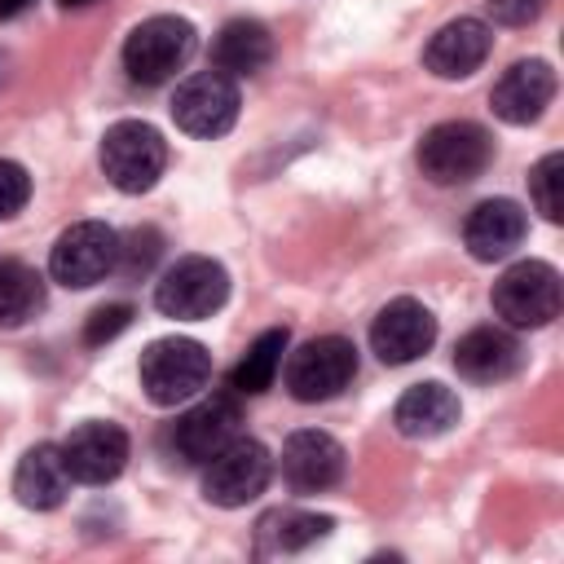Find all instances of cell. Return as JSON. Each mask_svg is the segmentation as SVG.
Here are the masks:
<instances>
[{
	"label": "cell",
	"mask_w": 564,
	"mask_h": 564,
	"mask_svg": "<svg viewBox=\"0 0 564 564\" xmlns=\"http://www.w3.org/2000/svg\"><path fill=\"white\" fill-rule=\"evenodd\" d=\"M141 388L154 405H181V401H194L207 379H212V352L198 344V339H185V335H172V339H154L145 352H141Z\"/></svg>",
	"instance_id": "1"
},
{
	"label": "cell",
	"mask_w": 564,
	"mask_h": 564,
	"mask_svg": "<svg viewBox=\"0 0 564 564\" xmlns=\"http://www.w3.org/2000/svg\"><path fill=\"white\" fill-rule=\"evenodd\" d=\"M97 159L115 189L145 194V189H154V181L167 167V141L159 137V128H150L141 119H119L106 128Z\"/></svg>",
	"instance_id": "2"
},
{
	"label": "cell",
	"mask_w": 564,
	"mask_h": 564,
	"mask_svg": "<svg viewBox=\"0 0 564 564\" xmlns=\"http://www.w3.org/2000/svg\"><path fill=\"white\" fill-rule=\"evenodd\" d=\"M198 48V31L194 22L176 18V13H159V18H145L128 31L123 40V70L137 79V84H163L172 79Z\"/></svg>",
	"instance_id": "3"
},
{
	"label": "cell",
	"mask_w": 564,
	"mask_h": 564,
	"mask_svg": "<svg viewBox=\"0 0 564 564\" xmlns=\"http://www.w3.org/2000/svg\"><path fill=\"white\" fill-rule=\"evenodd\" d=\"M489 159H494V137L471 119L436 123L419 141V167L432 185H467L489 167Z\"/></svg>",
	"instance_id": "4"
},
{
	"label": "cell",
	"mask_w": 564,
	"mask_h": 564,
	"mask_svg": "<svg viewBox=\"0 0 564 564\" xmlns=\"http://www.w3.org/2000/svg\"><path fill=\"white\" fill-rule=\"evenodd\" d=\"M229 300V273L212 256H181L154 282V308L176 322H203Z\"/></svg>",
	"instance_id": "5"
},
{
	"label": "cell",
	"mask_w": 564,
	"mask_h": 564,
	"mask_svg": "<svg viewBox=\"0 0 564 564\" xmlns=\"http://www.w3.org/2000/svg\"><path fill=\"white\" fill-rule=\"evenodd\" d=\"M489 300H494V313H498L507 326H516V330H538V326H546L551 317H560V273H555V264H546V260H520V264H511V269L494 282Z\"/></svg>",
	"instance_id": "6"
},
{
	"label": "cell",
	"mask_w": 564,
	"mask_h": 564,
	"mask_svg": "<svg viewBox=\"0 0 564 564\" xmlns=\"http://www.w3.org/2000/svg\"><path fill=\"white\" fill-rule=\"evenodd\" d=\"M269 476H273V454L251 436H234L220 454L203 463V498L216 507H247L269 489Z\"/></svg>",
	"instance_id": "7"
},
{
	"label": "cell",
	"mask_w": 564,
	"mask_h": 564,
	"mask_svg": "<svg viewBox=\"0 0 564 564\" xmlns=\"http://www.w3.org/2000/svg\"><path fill=\"white\" fill-rule=\"evenodd\" d=\"M115 260H119V234L106 220H79L57 234L48 273L70 291H84V286L106 282L115 273Z\"/></svg>",
	"instance_id": "8"
},
{
	"label": "cell",
	"mask_w": 564,
	"mask_h": 564,
	"mask_svg": "<svg viewBox=\"0 0 564 564\" xmlns=\"http://www.w3.org/2000/svg\"><path fill=\"white\" fill-rule=\"evenodd\" d=\"M357 375V348L344 335H317L300 344L286 361V392L295 401H330Z\"/></svg>",
	"instance_id": "9"
},
{
	"label": "cell",
	"mask_w": 564,
	"mask_h": 564,
	"mask_svg": "<svg viewBox=\"0 0 564 564\" xmlns=\"http://www.w3.org/2000/svg\"><path fill=\"white\" fill-rule=\"evenodd\" d=\"M238 106H242L238 79H229L220 70H198V75L181 79L176 93H172V119H176V128L189 132V137H203V141L225 137L238 123Z\"/></svg>",
	"instance_id": "10"
},
{
	"label": "cell",
	"mask_w": 564,
	"mask_h": 564,
	"mask_svg": "<svg viewBox=\"0 0 564 564\" xmlns=\"http://www.w3.org/2000/svg\"><path fill=\"white\" fill-rule=\"evenodd\" d=\"M172 449L181 454V463H207L212 454H220L234 436H242V405L238 392H212L198 405H189L176 423H172Z\"/></svg>",
	"instance_id": "11"
},
{
	"label": "cell",
	"mask_w": 564,
	"mask_h": 564,
	"mask_svg": "<svg viewBox=\"0 0 564 564\" xmlns=\"http://www.w3.org/2000/svg\"><path fill=\"white\" fill-rule=\"evenodd\" d=\"M432 344H436V317H432L427 304H419L410 295L388 300L379 308V317L370 322V348L383 366H410Z\"/></svg>",
	"instance_id": "12"
},
{
	"label": "cell",
	"mask_w": 564,
	"mask_h": 564,
	"mask_svg": "<svg viewBox=\"0 0 564 564\" xmlns=\"http://www.w3.org/2000/svg\"><path fill=\"white\" fill-rule=\"evenodd\" d=\"M128 432L106 419H88L62 441V458L70 467V480L79 485H110L128 467Z\"/></svg>",
	"instance_id": "13"
},
{
	"label": "cell",
	"mask_w": 564,
	"mask_h": 564,
	"mask_svg": "<svg viewBox=\"0 0 564 564\" xmlns=\"http://www.w3.org/2000/svg\"><path fill=\"white\" fill-rule=\"evenodd\" d=\"M282 476L295 494H322L344 476V445L330 432L300 427L282 445Z\"/></svg>",
	"instance_id": "14"
},
{
	"label": "cell",
	"mask_w": 564,
	"mask_h": 564,
	"mask_svg": "<svg viewBox=\"0 0 564 564\" xmlns=\"http://www.w3.org/2000/svg\"><path fill=\"white\" fill-rule=\"evenodd\" d=\"M489 48H494L489 22H480V18H454V22H445V26L427 40L423 66H427L436 79H467L471 70L485 66Z\"/></svg>",
	"instance_id": "15"
},
{
	"label": "cell",
	"mask_w": 564,
	"mask_h": 564,
	"mask_svg": "<svg viewBox=\"0 0 564 564\" xmlns=\"http://www.w3.org/2000/svg\"><path fill=\"white\" fill-rule=\"evenodd\" d=\"M555 97V70L551 62L542 57H529V62H516L502 70V79L494 84L489 93V106L502 123H533L542 119V110L551 106Z\"/></svg>",
	"instance_id": "16"
},
{
	"label": "cell",
	"mask_w": 564,
	"mask_h": 564,
	"mask_svg": "<svg viewBox=\"0 0 564 564\" xmlns=\"http://www.w3.org/2000/svg\"><path fill=\"white\" fill-rule=\"evenodd\" d=\"M524 348L502 326H476L454 344V370L471 383H502L520 370Z\"/></svg>",
	"instance_id": "17"
},
{
	"label": "cell",
	"mask_w": 564,
	"mask_h": 564,
	"mask_svg": "<svg viewBox=\"0 0 564 564\" xmlns=\"http://www.w3.org/2000/svg\"><path fill=\"white\" fill-rule=\"evenodd\" d=\"M524 229H529V220H524L520 203H511V198H485V203L471 207V216L463 225V242H467L471 260L494 264V260H507L524 242Z\"/></svg>",
	"instance_id": "18"
},
{
	"label": "cell",
	"mask_w": 564,
	"mask_h": 564,
	"mask_svg": "<svg viewBox=\"0 0 564 564\" xmlns=\"http://www.w3.org/2000/svg\"><path fill=\"white\" fill-rule=\"evenodd\" d=\"M70 494V467L62 458V445H31L18 458L13 471V498L31 511H53Z\"/></svg>",
	"instance_id": "19"
},
{
	"label": "cell",
	"mask_w": 564,
	"mask_h": 564,
	"mask_svg": "<svg viewBox=\"0 0 564 564\" xmlns=\"http://www.w3.org/2000/svg\"><path fill=\"white\" fill-rule=\"evenodd\" d=\"M458 410L463 405H458L454 388L427 379V383H414V388L401 392V401L392 410V423L410 441H432V436H441V432H449L458 423Z\"/></svg>",
	"instance_id": "20"
},
{
	"label": "cell",
	"mask_w": 564,
	"mask_h": 564,
	"mask_svg": "<svg viewBox=\"0 0 564 564\" xmlns=\"http://www.w3.org/2000/svg\"><path fill=\"white\" fill-rule=\"evenodd\" d=\"M273 57V35L264 22L256 18H234L220 26L216 44H212V62L220 75L229 79H242V75H260Z\"/></svg>",
	"instance_id": "21"
},
{
	"label": "cell",
	"mask_w": 564,
	"mask_h": 564,
	"mask_svg": "<svg viewBox=\"0 0 564 564\" xmlns=\"http://www.w3.org/2000/svg\"><path fill=\"white\" fill-rule=\"evenodd\" d=\"M330 529H335V520L322 516V511L278 507V511L260 516V524H256V546H260V555H295V551H308L313 542H322Z\"/></svg>",
	"instance_id": "22"
},
{
	"label": "cell",
	"mask_w": 564,
	"mask_h": 564,
	"mask_svg": "<svg viewBox=\"0 0 564 564\" xmlns=\"http://www.w3.org/2000/svg\"><path fill=\"white\" fill-rule=\"evenodd\" d=\"M286 326H273L264 335H256V344L242 352V361L229 375V392L238 397H260L264 388H273L278 370H282V352H286Z\"/></svg>",
	"instance_id": "23"
},
{
	"label": "cell",
	"mask_w": 564,
	"mask_h": 564,
	"mask_svg": "<svg viewBox=\"0 0 564 564\" xmlns=\"http://www.w3.org/2000/svg\"><path fill=\"white\" fill-rule=\"evenodd\" d=\"M44 308V278L22 260H0V330L26 326Z\"/></svg>",
	"instance_id": "24"
},
{
	"label": "cell",
	"mask_w": 564,
	"mask_h": 564,
	"mask_svg": "<svg viewBox=\"0 0 564 564\" xmlns=\"http://www.w3.org/2000/svg\"><path fill=\"white\" fill-rule=\"evenodd\" d=\"M560 185H564V154H546L533 172H529V194H533V207L555 225L564 216V198H560Z\"/></svg>",
	"instance_id": "25"
},
{
	"label": "cell",
	"mask_w": 564,
	"mask_h": 564,
	"mask_svg": "<svg viewBox=\"0 0 564 564\" xmlns=\"http://www.w3.org/2000/svg\"><path fill=\"white\" fill-rule=\"evenodd\" d=\"M159 251H163L159 229L141 225V229H132L128 238H119V260H115V269H123V273H150V264L159 260Z\"/></svg>",
	"instance_id": "26"
},
{
	"label": "cell",
	"mask_w": 564,
	"mask_h": 564,
	"mask_svg": "<svg viewBox=\"0 0 564 564\" xmlns=\"http://www.w3.org/2000/svg\"><path fill=\"white\" fill-rule=\"evenodd\" d=\"M26 198H31V176H26V167L13 163V159H0V220L18 216V212L26 207Z\"/></svg>",
	"instance_id": "27"
},
{
	"label": "cell",
	"mask_w": 564,
	"mask_h": 564,
	"mask_svg": "<svg viewBox=\"0 0 564 564\" xmlns=\"http://www.w3.org/2000/svg\"><path fill=\"white\" fill-rule=\"evenodd\" d=\"M128 322H132V304H101V308H93V317L84 326V339L88 344H110L119 330H128Z\"/></svg>",
	"instance_id": "28"
},
{
	"label": "cell",
	"mask_w": 564,
	"mask_h": 564,
	"mask_svg": "<svg viewBox=\"0 0 564 564\" xmlns=\"http://www.w3.org/2000/svg\"><path fill=\"white\" fill-rule=\"evenodd\" d=\"M542 9H546V0H489L494 22H502V26H529V22H538Z\"/></svg>",
	"instance_id": "29"
},
{
	"label": "cell",
	"mask_w": 564,
	"mask_h": 564,
	"mask_svg": "<svg viewBox=\"0 0 564 564\" xmlns=\"http://www.w3.org/2000/svg\"><path fill=\"white\" fill-rule=\"evenodd\" d=\"M31 4H35V0H0V22H9V18H22Z\"/></svg>",
	"instance_id": "30"
},
{
	"label": "cell",
	"mask_w": 564,
	"mask_h": 564,
	"mask_svg": "<svg viewBox=\"0 0 564 564\" xmlns=\"http://www.w3.org/2000/svg\"><path fill=\"white\" fill-rule=\"evenodd\" d=\"M84 4H93V0H62V9H84Z\"/></svg>",
	"instance_id": "31"
}]
</instances>
